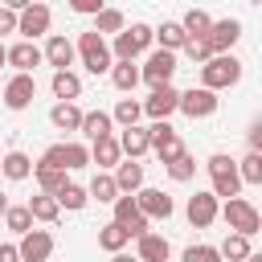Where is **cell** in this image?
Here are the masks:
<instances>
[{
    "instance_id": "cell-34",
    "label": "cell",
    "mask_w": 262,
    "mask_h": 262,
    "mask_svg": "<svg viewBox=\"0 0 262 262\" xmlns=\"http://www.w3.org/2000/svg\"><path fill=\"white\" fill-rule=\"evenodd\" d=\"M94 33H98V37H106V33H123V12H119V8H102V12H94Z\"/></svg>"
},
{
    "instance_id": "cell-12",
    "label": "cell",
    "mask_w": 262,
    "mask_h": 262,
    "mask_svg": "<svg viewBox=\"0 0 262 262\" xmlns=\"http://www.w3.org/2000/svg\"><path fill=\"white\" fill-rule=\"evenodd\" d=\"M237 37H242V20H233V16L213 20V25H209V33H205V41H209V49H213V53H229V49L237 45Z\"/></svg>"
},
{
    "instance_id": "cell-41",
    "label": "cell",
    "mask_w": 262,
    "mask_h": 262,
    "mask_svg": "<svg viewBox=\"0 0 262 262\" xmlns=\"http://www.w3.org/2000/svg\"><path fill=\"white\" fill-rule=\"evenodd\" d=\"M184 53H188V61H196V66H205V61L213 57V49H209L205 37H188V41H184Z\"/></svg>"
},
{
    "instance_id": "cell-27",
    "label": "cell",
    "mask_w": 262,
    "mask_h": 262,
    "mask_svg": "<svg viewBox=\"0 0 262 262\" xmlns=\"http://www.w3.org/2000/svg\"><path fill=\"white\" fill-rule=\"evenodd\" d=\"M29 172H33V160L25 151H8L0 160V176H8V180H29Z\"/></svg>"
},
{
    "instance_id": "cell-40",
    "label": "cell",
    "mask_w": 262,
    "mask_h": 262,
    "mask_svg": "<svg viewBox=\"0 0 262 262\" xmlns=\"http://www.w3.org/2000/svg\"><path fill=\"white\" fill-rule=\"evenodd\" d=\"M4 221H8L12 233H29V229H33V217H29L25 205H8V209H4Z\"/></svg>"
},
{
    "instance_id": "cell-13",
    "label": "cell",
    "mask_w": 262,
    "mask_h": 262,
    "mask_svg": "<svg viewBox=\"0 0 262 262\" xmlns=\"http://www.w3.org/2000/svg\"><path fill=\"white\" fill-rule=\"evenodd\" d=\"M33 98H37V82H33V74H12L8 86H4V106H8V111H25Z\"/></svg>"
},
{
    "instance_id": "cell-21",
    "label": "cell",
    "mask_w": 262,
    "mask_h": 262,
    "mask_svg": "<svg viewBox=\"0 0 262 262\" xmlns=\"http://www.w3.org/2000/svg\"><path fill=\"white\" fill-rule=\"evenodd\" d=\"M151 41H160V49H168V53H176V49H184V41H188V33L180 29V20H164L160 29H151Z\"/></svg>"
},
{
    "instance_id": "cell-50",
    "label": "cell",
    "mask_w": 262,
    "mask_h": 262,
    "mask_svg": "<svg viewBox=\"0 0 262 262\" xmlns=\"http://www.w3.org/2000/svg\"><path fill=\"white\" fill-rule=\"evenodd\" d=\"M4 209H8V196H4V192H0V217H4Z\"/></svg>"
},
{
    "instance_id": "cell-7",
    "label": "cell",
    "mask_w": 262,
    "mask_h": 262,
    "mask_svg": "<svg viewBox=\"0 0 262 262\" xmlns=\"http://www.w3.org/2000/svg\"><path fill=\"white\" fill-rule=\"evenodd\" d=\"M147 147H151L164 164H168V160H176V156L184 151V147H180V135H176V127H172L168 119H160V123H151V127H147Z\"/></svg>"
},
{
    "instance_id": "cell-39",
    "label": "cell",
    "mask_w": 262,
    "mask_h": 262,
    "mask_svg": "<svg viewBox=\"0 0 262 262\" xmlns=\"http://www.w3.org/2000/svg\"><path fill=\"white\" fill-rule=\"evenodd\" d=\"M237 176H242V184H262V151H250V156L242 160Z\"/></svg>"
},
{
    "instance_id": "cell-26",
    "label": "cell",
    "mask_w": 262,
    "mask_h": 262,
    "mask_svg": "<svg viewBox=\"0 0 262 262\" xmlns=\"http://www.w3.org/2000/svg\"><path fill=\"white\" fill-rule=\"evenodd\" d=\"M119 151H127L131 160L143 156V151H147V127H139V123H135V127H123V135H119Z\"/></svg>"
},
{
    "instance_id": "cell-5",
    "label": "cell",
    "mask_w": 262,
    "mask_h": 262,
    "mask_svg": "<svg viewBox=\"0 0 262 262\" xmlns=\"http://www.w3.org/2000/svg\"><path fill=\"white\" fill-rule=\"evenodd\" d=\"M86 164H90V147H82V143H53L41 156V168H57V172H74Z\"/></svg>"
},
{
    "instance_id": "cell-1",
    "label": "cell",
    "mask_w": 262,
    "mask_h": 262,
    "mask_svg": "<svg viewBox=\"0 0 262 262\" xmlns=\"http://www.w3.org/2000/svg\"><path fill=\"white\" fill-rule=\"evenodd\" d=\"M237 78H242V61L233 57V53H213L205 66H201V86L205 90H225V86H237Z\"/></svg>"
},
{
    "instance_id": "cell-33",
    "label": "cell",
    "mask_w": 262,
    "mask_h": 262,
    "mask_svg": "<svg viewBox=\"0 0 262 262\" xmlns=\"http://www.w3.org/2000/svg\"><path fill=\"white\" fill-rule=\"evenodd\" d=\"M127 242H131V237H127V229H123V225H115V221L98 229V246H102V250H111V254H119Z\"/></svg>"
},
{
    "instance_id": "cell-28",
    "label": "cell",
    "mask_w": 262,
    "mask_h": 262,
    "mask_svg": "<svg viewBox=\"0 0 262 262\" xmlns=\"http://www.w3.org/2000/svg\"><path fill=\"white\" fill-rule=\"evenodd\" d=\"M29 217L33 221H57V213H61V205H57V196H49V192H41V196H29Z\"/></svg>"
},
{
    "instance_id": "cell-32",
    "label": "cell",
    "mask_w": 262,
    "mask_h": 262,
    "mask_svg": "<svg viewBox=\"0 0 262 262\" xmlns=\"http://www.w3.org/2000/svg\"><path fill=\"white\" fill-rule=\"evenodd\" d=\"M111 82H115V90H135L139 86V70L131 61H115L111 66Z\"/></svg>"
},
{
    "instance_id": "cell-10",
    "label": "cell",
    "mask_w": 262,
    "mask_h": 262,
    "mask_svg": "<svg viewBox=\"0 0 262 262\" xmlns=\"http://www.w3.org/2000/svg\"><path fill=\"white\" fill-rule=\"evenodd\" d=\"M172 74H176V53H168V49H156L151 57H147V66L139 70V78L156 90V86H172Z\"/></svg>"
},
{
    "instance_id": "cell-2",
    "label": "cell",
    "mask_w": 262,
    "mask_h": 262,
    "mask_svg": "<svg viewBox=\"0 0 262 262\" xmlns=\"http://www.w3.org/2000/svg\"><path fill=\"white\" fill-rule=\"evenodd\" d=\"M74 53H82V66H86L90 74H111V66H115V57H111V45H106V37H98L94 29L78 37Z\"/></svg>"
},
{
    "instance_id": "cell-4",
    "label": "cell",
    "mask_w": 262,
    "mask_h": 262,
    "mask_svg": "<svg viewBox=\"0 0 262 262\" xmlns=\"http://www.w3.org/2000/svg\"><path fill=\"white\" fill-rule=\"evenodd\" d=\"M205 168H209V176H213V196H225V201H229V196H237L242 176H237V164H233L229 156H221V151H217V156H209V164H205Z\"/></svg>"
},
{
    "instance_id": "cell-36",
    "label": "cell",
    "mask_w": 262,
    "mask_h": 262,
    "mask_svg": "<svg viewBox=\"0 0 262 262\" xmlns=\"http://www.w3.org/2000/svg\"><path fill=\"white\" fill-rule=\"evenodd\" d=\"M33 172H37V180H41V188L49 192V196H57L70 180H66V172H57V168H41V164H33Z\"/></svg>"
},
{
    "instance_id": "cell-9",
    "label": "cell",
    "mask_w": 262,
    "mask_h": 262,
    "mask_svg": "<svg viewBox=\"0 0 262 262\" xmlns=\"http://www.w3.org/2000/svg\"><path fill=\"white\" fill-rule=\"evenodd\" d=\"M49 20H53V16H49V8H45L41 0H33L29 8H20V12H16V33H20L25 41H37L41 33H49Z\"/></svg>"
},
{
    "instance_id": "cell-31",
    "label": "cell",
    "mask_w": 262,
    "mask_h": 262,
    "mask_svg": "<svg viewBox=\"0 0 262 262\" xmlns=\"http://www.w3.org/2000/svg\"><path fill=\"white\" fill-rule=\"evenodd\" d=\"M86 196H94L98 205H111V201L119 196V188H115V176H106V172H98V176L90 180V188H86Z\"/></svg>"
},
{
    "instance_id": "cell-53",
    "label": "cell",
    "mask_w": 262,
    "mask_h": 262,
    "mask_svg": "<svg viewBox=\"0 0 262 262\" xmlns=\"http://www.w3.org/2000/svg\"><path fill=\"white\" fill-rule=\"evenodd\" d=\"M250 4H262V0H250Z\"/></svg>"
},
{
    "instance_id": "cell-37",
    "label": "cell",
    "mask_w": 262,
    "mask_h": 262,
    "mask_svg": "<svg viewBox=\"0 0 262 262\" xmlns=\"http://www.w3.org/2000/svg\"><path fill=\"white\" fill-rule=\"evenodd\" d=\"M164 168H168V176H172V180H180V184H184V180H192V172H196V160H192L188 151H180V156H176V160H168Z\"/></svg>"
},
{
    "instance_id": "cell-8",
    "label": "cell",
    "mask_w": 262,
    "mask_h": 262,
    "mask_svg": "<svg viewBox=\"0 0 262 262\" xmlns=\"http://www.w3.org/2000/svg\"><path fill=\"white\" fill-rule=\"evenodd\" d=\"M111 205H115V225H123L127 237H143V233H147V217L139 213V205H135L131 192H119Z\"/></svg>"
},
{
    "instance_id": "cell-43",
    "label": "cell",
    "mask_w": 262,
    "mask_h": 262,
    "mask_svg": "<svg viewBox=\"0 0 262 262\" xmlns=\"http://www.w3.org/2000/svg\"><path fill=\"white\" fill-rule=\"evenodd\" d=\"M184 262H221V254H217V246H188Z\"/></svg>"
},
{
    "instance_id": "cell-38",
    "label": "cell",
    "mask_w": 262,
    "mask_h": 262,
    "mask_svg": "<svg viewBox=\"0 0 262 262\" xmlns=\"http://www.w3.org/2000/svg\"><path fill=\"white\" fill-rule=\"evenodd\" d=\"M139 115H143V106L135 102V98H119V106H115V123H123V127H135L139 123Z\"/></svg>"
},
{
    "instance_id": "cell-47",
    "label": "cell",
    "mask_w": 262,
    "mask_h": 262,
    "mask_svg": "<svg viewBox=\"0 0 262 262\" xmlns=\"http://www.w3.org/2000/svg\"><path fill=\"white\" fill-rule=\"evenodd\" d=\"M0 262H20V254H16V246H0Z\"/></svg>"
},
{
    "instance_id": "cell-30",
    "label": "cell",
    "mask_w": 262,
    "mask_h": 262,
    "mask_svg": "<svg viewBox=\"0 0 262 262\" xmlns=\"http://www.w3.org/2000/svg\"><path fill=\"white\" fill-rule=\"evenodd\" d=\"M225 262H246L254 250H250V237H242V233H229L225 242H221V250H217Z\"/></svg>"
},
{
    "instance_id": "cell-16",
    "label": "cell",
    "mask_w": 262,
    "mask_h": 262,
    "mask_svg": "<svg viewBox=\"0 0 262 262\" xmlns=\"http://www.w3.org/2000/svg\"><path fill=\"white\" fill-rule=\"evenodd\" d=\"M188 221L196 225V229H209L213 221H217V196L213 192H196V196H188Z\"/></svg>"
},
{
    "instance_id": "cell-22",
    "label": "cell",
    "mask_w": 262,
    "mask_h": 262,
    "mask_svg": "<svg viewBox=\"0 0 262 262\" xmlns=\"http://www.w3.org/2000/svg\"><path fill=\"white\" fill-rule=\"evenodd\" d=\"M115 188L119 192H139L143 188V164H135V160L115 164Z\"/></svg>"
},
{
    "instance_id": "cell-52",
    "label": "cell",
    "mask_w": 262,
    "mask_h": 262,
    "mask_svg": "<svg viewBox=\"0 0 262 262\" xmlns=\"http://www.w3.org/2000/svg\"><path fill=\"white\" fill-rule=\"evenodd\" d=\"M4 61H8V57H4V45H0V66H4Z\"/></svg>"
},
{
    "instance_id": "cell-42",
    "label": "cell",
    "mask_w": 262,
    "mask_h": 262,
    "mask_svg": "<svg viewBox=\"0 0 262 262\" xmlns=\"http://www.w3.org/2000/svg\"><path fill=\"white\" fill-rule=\"evenodd\" d=\"M86 188H78V184H66L61 192H57V205H66V209H86Z\"/></svg>"
},
{
    "instance_id": "cell-6",
    "label": "cell",
    "mask_w": 262,
    "mask_h": 262,
    "mask_svg": "<svg viewBox=\"0 0 262 262\" xmlns=\"http://www.w3.org/2000/svg\"><path fill=\"white\" fill-rule=\"evenodd\" d=\"M147 45H151V29L135 20L131 29L115 33V53H111V57H115V61H131V57H139Z\"/></svg>"
},
{
    "instance_id": "cell-15",
    "label": "cell",
    "mask_w": 262,
    "mask_h": 262,
    "mask_svg": "<svg viewBox=\"0 0 262 262\" xmlns=\"http://www.w3.org/2000/svg\"><path fill=\"white\" fill-rule=\"evenodd\" d=\"M16 254H20V262H45V258L53 254V237H49L45 229H29V233H20Z\"/></svg>"
},
{
    "instance_id": "cell-48",
    "label": "cell",
    "mask_w": 262,
    "mask_h": 262,
    "mask_svg": "<svg viewBox=\"0 0 262 262\" xmlns=\"http://www.w3.org/2000/svg\"><path fill=\"white\" fill-rule=\"evenodd\" d=\"M33 0H4V8H12V12H20V8H29Z\"/></svg>"
},
{
    "instance_id": "cell-23",
    "label": "cell",
    "mask_w": 262,
    "mask_h": 262,
    "mask_svg": "<svg viewBox=\"0 0 262 262\" xmlns=\"http://www.w3.org/2000/svg\"><path fill=\"white\" fill-rule=\"evenodd\" d=\"M53 94H57L61 102H74V98L82 94V78H78L74 70H53Z\"/></svg>"
},
{
    "instance_id": "cell-17",
    "label": "cell",
    "mask_w": 262,
    "mask_h": 262,
    "mask_svg": "<svg viewBox=\"0 0 262 262\" xmlns=\"http://www.w3.org/2000/svg\"><path fill=\"white\" fill-rule=\"evenodd\" d=\"M176 102H180V90H172V86H156V90H151V98L143 102V111L160 123V119H168V115L176 111Z\"/></svg>"
},
{
    "instance_id": "cell-24",
    "label": "cell",
    "mask_w": 262,
    "mask_h": 262,
    "mask_svg": "<svg viewBox=\"0 0 262 262\" xmlns=\"http://www.w3.org/2000/svg\"><path fill=\"white\" fill-rule=\"evenodd\" d=\"M119 139L115 135H102V139H94V147H90V160L98 164V168H115L119 164Z\"/></svg>"
},
{
    "instance_id": "cell-18",
    "label": "cell",
    "mask_w": 262,
    "mask_h": 262,
    "mask_svg": "<svg viewBox=\"0 0 262 262\" xmlns=\"http://www.w3.org/2000/svg\"><path fill=\"white\" fill-rule=\"evenodd\" d=\"M41 57H45L53 70H70V66H74V41H70V37H61V33H53Z\"/></svg>"
},
{
    "instance_id": "cell-51",
    "label": "cell",
    "mask_w": 262,
    "mask_h": 262,
    "mask_svg": "<svg viewBox=\"0 0 262 262\" xmlns=\"http://www.w3.org/2000/svg\"><path fill=\"white\" fill-rule=\"evenodd\" d=\"M246 262H262V254H250V258H246Z\"/></svg>"
},
{
    "instance_id": "cell-49",
    "label": "cell",
    "mask_w": 262,
    "mask_h": 262,
    "mask_svg": "<svg viewBox=\"0 0 262 262\" xmlns=\"http://www.w3.org/2000/svg\"><path fill=\"white\" fill-rule=\"evenodd\" d=\"M111 262H139V258H135V254H123V250H119V254H115Z\"/></svg>"
},
{
    "instance_id": "cell-35",
    "label": "cell",
    "mask_w": 262,
    "mask_h": 262,
    "mask_svg": "<svg viewBox=\"0 0 262 262\" xmlns=\"http://www.w3.org/2000/svg\"><path fill=\"white\" fill-rule=\"evenodd\" d=\"M209 25H213V16H209V12H201V8H188V12H184V20H180V29H184L188 37H205V33H209Z\"/></svg>"
},
{
    "instance_id": "cell-14",
    "label": "cell",
    "mask_w": 262,
    "mask_h": 262,
    "mask_svg": "<svg viewBox=\"0 0 262 262\" xmlns=\"http://www.w3.org/2000/svg\"><path fill=\"white\" fill-rule=\"evenodd\" d=\"M135 205H139V213H143L147 221H151V217H156V221H168V217H172V196H168L164 188H139V192H135Z\"/></svg>"
},
{
    "instance_id": "cell-20",
    "label": "cell",
    "mask_w": 262,
    "mask_h": 262,
    "mask_svg": "<svg viewBox=\"0 0 262 262\" xmlns=\"http://www.w3.org/2000/svg\"><path fill=\"white\" fill-rule=\"evenodd\" d=\"M139 242V250H135V258L139 262H168V237H160V233H143V237H135Z\"/></svg>"
},
{
    "instance_id": "cell-29",
    "label": "cell",
    "mask_w": 262,
    "mask_h": 262,
    "mask_svg": "<svg viewBox=\"0 0 262 262\" xmlns=\"http://www.w3.org/2000/svg\"><path fill=\"white\" fill-rule=\"evenodd\" d=\"M111 127H115V119L106 111H90V115H82V127L78 131H86L90 139H102V135H111Z\"/></svg>"
},
{
    "instance_id": "cell-11",
    "label": "cell",
    "mask_w": 262,
    "mask_h": 262,
    "mask_svg": "<svg viewBox=\"0 0 262 262\" xmlns=\"http://www.w3.org/2000/svg\"><path fill=\"white\" fill-rule=\"evenodd\" d=\"M217 94L213 90H205V86H192V90H184L180 94V102H176V111H184L188 119H209L213 111H217Z\"/></svg>"
},
{
    "instance_id": "cell-25",
    "label": "cell",
    "mask_w": 262,
    "mask_h": 262,
    "mask_svg": "<svg viewBox=\"0 0 262 262\" xmlns=\"http://www.w3.org/2000/svg\"><path fill=\"white\" fill-rule=\"evenodd\" d=\"M49 123H53L57 131H78V127H82V111H78L74 102H57V106L49 111Z\"/></svg>"
},
{
    "instance_id": "cell-44",
    "label": "cell",
    "mask_w": 262,
    "mask_h": 262,
    "mask_svg": "<svg viewBox=\"0 0 262 262\" xmlns=\"http://www.w3.org/2000/svg\"><path fill=\"white\" fill-rule=\"evenodd\" d=\"M70 8L82 12V16H94V12H102L106 4H102V0H70Z\"/></svg>"
},
{
    "instance_id": "cell-19",
    "label": "cell",
    "mask_w": 262,
    "mask_h": 262,
    "mask_svg": "<svg viewBox=\"0 0 262 262\" xmlns=\"http://www.w3.org/2000/svg\"><path fill=\"white\" fill-rule=\"evenodd\" d=\"M4 57L16 66V74H33V70L41 66V49H37L33 41H16L12 49H4Z\"/></svg>"
},
{
    "instance_id": "cell-45",
    "label": "cell",
    "mask_w": 262,
    "mask_h": 262,
    "mask_svg": "<svg viewBox=\"0 0 262 262\" xmlns=\"http://www.w3.org/2000/svg\"><path fill=\"white\" fill-rule=\"evenodd\" d=\"M4 33H16V12L12 8H0V37Z\"/></svg>"
},
{
    "instance_id": "cell-46",
    "label": "cell",
    "mask_w": 262,
    "mask_h": 262,
    "mask_svg": "<svg viewBox=\"0 0 262 262\" xmlns=\"http://www.w3.org/2000/svg\"><path fill=\"white\" fill-rule=\"evenodd\" d=\"M250 151H262V123L250 127Z\"/></svg>"
},
{
    "instance_id": "cell-3",
    "label": "cell",
    "mask_w": 262,
    "mask_h": 262,
    "mask_svg": "<svg viewBox=\"0 0 262 262\" xmlns=\"http://www.w3.org/2000/svg\"><path fill=\"white\" fill-rule=\"evenodd\" d=\"M221 217H225V225H229L233 233H242V237H254V233L262 229V213H258L246 196H229L225 209H221Z\"/></svg>"
}]
</instances>
